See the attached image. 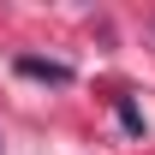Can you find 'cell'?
Returning a JSON list of instances; mask_svg holds the SVG:
<instances>
[{
    "mask_svg": "<svg viewBox=\"0 0 155 155\" xmlns=\"http://www.w3.org/2000/svg\"><path fill=\"white\" fill-rule=\"evenodd\" d=\"M18 72L24 78H48V84H72V66H60V60H18Z\"/></svg>",
    "mask_w": 155,
    "mask_h": 155,
    "instance_id": "1",
    "label": "cell"
},
{
    "mask_svg": "<svg viewBox=\"0 0 155 155\" xmlns=\"http://www.w3.org/2000/svg\"><path fill=\"white\" fill-rule=\"evenodd\" d=\"M119 125H125V131H143V114H137L131 101H119Z\"/></svg>",
    "mask_w": 155,
    "mask_h": 155,
    "instance_id": "2",
    "label": "cell"
}]
</instances>
